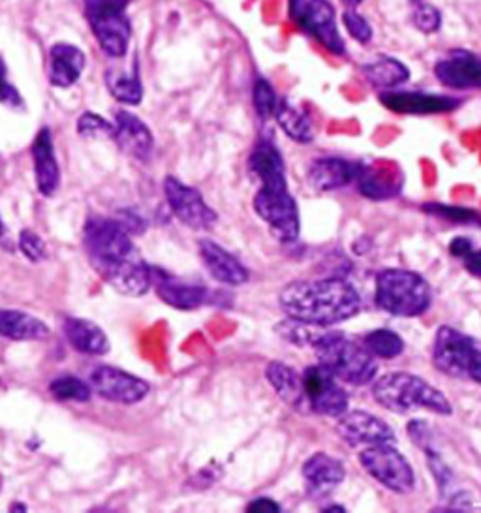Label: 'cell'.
I'll use <instances>...</instances> for the list:
<instances>
[{"label":"cell","mask_w":481,"mask_h":513,"mask_svg":"<svg viewBox=\"0 0 481 513\" xmlns=\"http://www.w3.org/2000/svg\"><path fill=\"white\" fill-rule=\"evenodd\" d=\"M280 309L297 322L331 327L354 318L361 309V296L344 279L297 280L279 296Z\"/></svg>","instance_id":"1"},{"label":"cell","mask_w":481,"mask_h":513,"mask_svg":"<svg viewBox=\"0 0 481 513\" xmlns=\"http://www.w3.org/2000/svg\"><path fill=\"white\" fill-rule=\"evenodd\" d=\"M373 397L378 405L395 414H408L418 408L431 410L440 416H450L453 412L448 397L440 389L418 374L403 371L380 376L373 384Z\"/></svg>","instance_id":"2"},{"label":"cell","mask_w":481,"mask_h":513,"mask_svg":"<svg viewBox=\"0 0 481 513\" xmlns=\"http://www.w3.org/2000/svg\"><path fill=\"white\" fill-rule=\"evenodd\" d=\"M374 301L388 314L416 318L431 307L433 290L416 271L384 269L376 277Z\"/></svg>","instance_id":"3"},{"label":"cell","mask_w":481,"mask_h":513,"mask_svg":"<svg viewBox=\"0 0 481 513\" xmlns=\"http://www.w3.org/2000/svg\"><path fill=\"white\" fill-rule=\"evenodd\" d=\"M316 358L322 367L337 380L352 386H365L373 382L378 363L367 346L346 339L339 331H326L314 346Z\"/></svg>","instance_id":"4"},{"label":"cell","mask_w":481,"mask_h":513,"mask_svg":"<svg viewBox=\"0 0 481 513\" xmlns=\"http://www.w3.org/2000/svg\"><path fill=\"white\" fill-rule=\"evenodd\" d=\"M433 363L440 373L451 378H470L481 384V350L470 337L453 327H438Z\"/></svg>","instance_id":"5"},{"label":"cell","mask_w":481,"mask_h":513,"mask_svg":"<svg viewBox=\"0 0 481 513\" xmlns=\"http://www.w3.org/2000/svg\"><path fill=\"white\" fill-rule=\"evenodd\" d=\"M130 0H85L89 25L100 47L113 59L125 57L130 44V21L126 6Z\"/></svg>","instance_id":"6"},{"label":"cell","mask_w":481,"mask_h":513,"mask_svg":"<svg viewBox=\"0 0 481 513\" xmlns=\"http://www.w3.org/2000/svg\"><path fill=\"white\" fill-rule=\"evenodd\" d=\"M359 463L369 476L397 495H408L416 487V474L408 459L391 442L365 446Z\"/></svg>","instance_id":"7"},{"label":"cell","mask_w":481,"mask_h":513,"mask_svg":"<svg viewBox=\"0 0 481 513\" xmlns=\"http://www.w3.org/2000/svg\"><path fill=\"white\" fill-rule=\"evenodd\" d=\"M254 211L280 243H294L301 232L299 207L286 185H265L254 196Z\"/></svg>","instance_id":"8"},{"label":"cell","mask_w":481,"mask_h":513,"mask_svg":"<svg viewBox=\"0 0 481 513\" xmlns=\"http://www.w3.org/2000/svg\"><path fill=\"white\" fill-rule=\"evenodd\" d=\"M290 17L301 31L311 34L333 55L342 57L346 53L335 8L329 0H290Z\"/></svg>","instance_id":"9"},{"label":"cell","mask_w":481,"mask_h":513,"mask_svg":"<svg viewBox=\"0 0 481 513\" xmlns=\"http://www.w3.org/2000/svg\"><path fill=\"white\" fill-rule=\"evenodd\" d=\"M85 247L96 265L111 264L138 254L125 226L117 220L91 218L85 226Z\"/></svg>","instance_id":"10"},{"label":"cell","mask_w":481,"mask_h":513,"mask_svg":"<svg viewBox=\"0 0 481 513\" xmlns=\"http://www.w3.org/2000/svg\"><path fill=\"white\" fill-rule=\"evenodd\" d=\"M303 388L311 412L329 418H341L342 414L348 412L346 391L339 386V380L320 363L305 369Z\"/></svg>","instance_id":"11"},{"label":"cell","mask_w":481,"mask_h":513,"mask_svg":"<svg viewBox=\"0 0 481 513\" xmlns=\"http://www.w3.org/2000/svg\"><path fill=\"white\" fill-rule=\"evenodd\" d=\"M166 200L171 213L192 230H211L217 224V213L205 203L202 192L188 187L175 177L164 181Z\"/></svg>","instance_id":"12"},{"label":"cell","mask_w":481,"mask_h":513,"mask_svg":"<svg viewBox=\"0 0 481 513\" xmlns=\"http://www.w3.org/2000/svg\"><path fill=\"white\" fill-rule=\"evenodd\" d=\"M91 386L100 397L121 405H136L151 391L145 380L117 367H98L91 374Z\"/></svg>","instance_id":"13"},{"label":"cell","mask_w":481,"mask_h":513,"mask_svg":"<svg viewBox=\"0 0 481 513\" xmlns=\"http://www.w3.org/2000/svg\"><path fill=\"white\" fill-rule=\"evenodd\" d=\"M337 431L346 444L352 448L359 446H373L380 442H393L395 433L388 423L380 420L371 412L365 410H354L346 412L341 418H337Z\"/></svg>","instance_id":"14"},{"label":"cell","mask_w":481,"mask_h":513,"mask_svg":"<svg viewBox=\"0 0 481 513\" xmlns=\"http://www.w3.org/2000/svg\"><path fill=\"white\" fill-rule=\"evenodd\" d=\"M100 275L125 296H145L153 286V269L141 258L132 256L111 264L96 265Z\"/></svg>","instance_id":"15"},{"label":"cell","mask_w":481,"mask_h":513,"mask_svg":"<svg viewBox=\"0 0 481 513\" xmlns=\"http://www.w3.org/2000/svg\"><path fill=\"white\" fill-rule=\"evenodd\" d=\"M380 102L386 108L403 115H435L448 113L461 106L459 98L442 94L408 93V91H388L380 94Z\"/></svg>","instance_id":"16"},{"label":"cell","mask_w":481,"mask_h":513,"mask_svg":"<svg viewBox=\"0 0 481 513\" xmlns=\"http://www.w3.org/2000/svg\"><path fill=\"white\" fill-rule=\"evenodd\" d=\"M436 78L450 89H481V59L457 49L435 66Z\"/></svg>","instance_id":"17"},{"label":"cell","mask_w":481,"mask_h":513,"mask_svg":"<svg viewBox=\"0 0 481 513\" xmlns=\"http://www.w3.org/2000/svg\"><path fill=\"white\" fill-rule=\"evenodd\" d=\"M363 164L350 162L339 156H326L312 162L309 168V183L318 192H331L337 188L348 187L357 181Z\"/></svg>","instance_id":"18"},{"label":"cell","mask_w":481,"mask_h":513,"mask_svg":"<svg viewBox=\"0 0 481 513\" xmlns=\"http://www.w3.org/2000/svg\"><path fill=\"white\" fill-rule=\"evenodd\" d=\"M117 123H115V138L119 143V147L134 156L136 160L147 162L153 149H155V138L153 132L149 130V126L141 121L140 117L128 113V111H119L115 115Z\"/></svg>","instance_id":"19"},{"label":"cell","mask_w":481,"mask_h":513,"mask_svg":"<svg viewBox=\"0 0 481 513\" xmlns=\"http://www.w3.org/2000/svg\"><path fill=\"white\" fill-rule=\"evenodd\" d=\"M200 256L211 277L220 284L241 286L249 280V269L241 264L232 252H228L211 239L200 241Z\"/></svg>","instance_id":"20"},{"label":"cell","mask_w":481,"mask_h":513,"mask_svg":"<svg viewBox=\"0 0 481 513\" xmlns=\"http://www.w3.org/2000/svg\"><path fill=\"white\" fill-rule=\"evenodd\" d=\"M153 284H155L158 297L179 311H194L207 299V288L200 284H190L183 280L175 279L166 273L153 271Z\"/></svg>","instance_id":"21"},{"label":"cell","mask_w":481,"mask_h":513,"mask_svg":"<svg viewBox=\"0 0 481 513\" xmlns=\"http://www.w3.org/2000/svg\"><path fill=\"white\" fill-rule=\"evenodd\" d=\"M32 160L36 185L42 196H53L61 183V170L53 149V140L49 128H42L32 143Z\"/></svg>","instance_id":"22"},{"label":"cell","mask_w":481,"mask_h":513,"mask_svg":"<svg viewBox=\"0 0 481 513\" xmlns=\"http://www.w3.org/2000/svg\"><path fill=\"white\" fill-rule=\"evenodd\" d=\"M303 478L314 495H326L331 489L339 487L346 478V468L342 461L318 451L311 455L303 465Z\"/></svg>","instance_id":"23"},{"label":"cell","mask_w":481,"mask_h":513,"mask_svg":"<svg viewBox=\"0 0 481 513\" xmlns=\"http://www.w3.org/2000/svg\"><path fill=\"white\" fill-rule=\"evenodd\" d=\"M265 376H267V382L273 386L286 405L297 412H311L305 397L303 376L295 373L292 367H288L282 361H271L265 369Z\"/></svg>","instance_id":"24"},{"label":"cell","mask_w":481,"mask_h":513,"mask_svg":"<svg viewBox=\"0 0 481 513\" xmlns=\"http://www.w3.org/2000/svg\"><path fill=\"white\" fill-rule=\"evenodd\" d=\"M249 171L260 187L286 185L284 160L279 149L271 141L262 140L252 149L249 156Z\"/></svg>","instance_id":"25"},{"label":"cell","mask_w":481,"mask_h":513,"mask_svg":"<svg viewBox=\"0 0 481 513\" xmlns=\"http://www.w3.org/2000/svg\"><path fill=\"white\" fill-rule=\"evenodd\" d=\"M85 68V55L70 44H57L49 53V81L55 87H70L78 81Z\"/></svg>","instance_id":"26"},{"label":"cell","mask_w":481,"mask_h":513,"mask_svg":"<svg viewBox=\"0 0 481 513\" xmlns=\"http://www.w3.org/2000/svg\"><path fill=\"white\" fill-rule=\"evenodd\" d=\"M64 333L70 344L83 354L104 356L109 352V341L100 327L81 318H68L64 322Z\"/></svg>","instance_id":"27"},{"label":"cell","mask_w":481,"mask_h":513,"mask_svg":"<svg viewBox=\"0 0 481 513\" xmlns=\"http://www.w3.org/2000/svg\"><path fill=\"white\" fill-rule=\"evenodd\" d=\"M49 335V327L31 314L12 309H0V337L12 341H42Z\"/></svg>","instance_id":"28"},{"label":"cell","mask_w":481,"mask_h":513,"mask_svg":"<svg viewBox=\"0 0 481 513\" xmlns=\"http://www.w3.org/2000/svg\"><path fill=\"white\" fill-rule=\"evenodd\" d=\"M357 187L365 198L388 200L399 192L401 181L395 170H378L374 166L363 164L361 173L357 177Z\"/></svg>","instance_id":"29"},{"label":"cell","mask_w":481,"mask_h":513,"mask_svg":"<svg viewBox=\"0 0 481 513\" xmlns=\"http://www.w3.org/2000/svg\"><path fill=\"white\" fill-rule=\"evenodd\" d=\"M106 83H108L109 93L113 94L119 102L130 104V106L140 104L143 98V87H141L138 63H134L130 70L109 68Z\"/></svg>","instance_id":"30"},{"label":"cell","mask_w":481,"mask_h":513,"mask_svg":"<svg viewBox=\"0 0 481 513\" xmlns=\"http://www.w3.org/2000/svg\"><path fill=\"white\" fill-rule=\"evenodd\" d=\"M275 117L279 121L280 128L288 134V138L297 143H309L312 141V126L309 115L303 109L294 106L290 100H279Z\"/></svg>","instance_id":"31"},{"label":"cell","mask_w":481,"mask_h":513,"mask_svg":"<svg viewBox=\"0 0 481 513\" xmlns=\"http://www.w3.org/2000/svg\"><path fill=\"white\" fill-rule=\"evenodd\" d=\"M363 74L378 89H395L410 78L408 68L395 59H380L376 63L367 64L363 66Z\"/></svg>","instance_id":"32"},{"label":"cell","mask_w":481,"mask_h":513,"mask_svg":"<svg viewBox=\"0 0 481 513\" xmlns=\"http://www.w3.org/2000/svg\"><path fill=\"white\" fill-rule=\"evenodd\" d=\"M365 346L374 358L393 359L403 354L404 341L391 329H374L365 337Z\"/></svg>","instance_id":"33"},{"label":"cell","mask_w":481,"mask_h":513,"mask_svg":"<svg viewBox=\"0 0 481 513\" xmlns=\"http://www.w3.org/2000/svg\"><path fill=\"white\" fill-rule=\"evenodd\" d=\"M49 391L59 401H76V403L89 401L91 393H93L83 380H79L76 376H70V374L55 378L49 386Z\"/></svg>","instance_id":"34"},{"label":"cell","mask_w":481,"mask_h":513,"mask_svg":"<svg viewBox=\"0 0 481 513\" xmlns=\"http://www.w3.org/2000/svg\"><path fill=\"white\" fill-rule=\"evenodd\" d=\"M423 211L435 217L446 218L450 222H459V224H480L481 217L472 211V209H465V207H453V205H442V203H425Z\"/></svg>","instance_id":"35"},{"label":"cell","mask_w":481,"mask_h":513,"mask_svg":"<svg viewBox=\"0 0 481 513\" xmlns=\"http://www.w3.org/2000/svg\"><path fill=\"white\" fill-rule=\"evenodd\" d=\"M277 104H279V98L273 91L271 83L264 78L258 79L256 85H254V108H256L258 117L264 119V121L273 117Z\"/></svg>","instance_id":"36"},{"label":"cell","mask_w":481,"mask_h":513,"mask_svg":"<svg viewBox=\"0 0 481 513\" xmlns=\"http://www.w3.org/2000/svg\"><path fill=\"white\" fill-rule=\"evenodd\" d=\"M78 132L83 138H115V125L94 113H85L79 119Z\"/></svg>","instance_id":"37"},{"label":"cell","mask_w":481,"mask_h":513,"mask_svg":"<svg viewBox=\"0 0 481 513\" xmlns=\"http://www.w3.org/2000/svg\"><path fill=\"white\" fill-rule=\"evenodd\" d=\"M19 249L31 260V262H42L46 260L47 250L42 237L32 232V230H23L19 235Z\"/></svg>","instance_id":"38"},{"label":"cell","mask_w":481,"mask_h":513,"mask_svg":"<svg viewBox=\"0 0 481 513\" xmlns=\"http://www.w3.org/2000/svg\"><path fill=\"white\" fill-rule=\"evenodd\" d=\"M342 21H344V27L356 38L357 42H361V44L371 42L373 29L365 17L359 16L354 10H348V12H344Z\"/></svg>","instance_id":"39"},{"label":"cell","mask_w":481,"mask_h":513,"mask_svg":"<svg viewBox=\"0 0 481 513\" xmlns=\"http://www.w3.org/2000/svg\"><path fill=\"white\" fill-rule=\"evenodd\" d=\"M414 23H416L419 31L431 34V32H436L440 29L442 16H440V12L436 10L435 6L419 4L416 12H414Z\"/></svg>","instance_id":"40"},{"label":"cell","mask_w":481,"mask_h":513,"mask_svg":"<svg viewBox=\"0 0 481 513\" xmlns=\"http://www.w3.org/2000/svg\"><path fill=\"white\" fill-rule=\"evenodd\" d=\"M0 104H4L8 108L23 106L16 87L6 79V66L2 63V59H0Z\"/></svg>","instance_id":"41"},{"label":"cell","mask_w":481,"mask_h":513,"mask_svg":"<svg viewBox=\"0 0 481 513\" xmlns=\"http://www.w3.org/2000/svg\"><path fill=\"white\" fill-rule=\"evenodd\" d=\"M282 508H280L279 502H275V500H271V498H256V500H252L249 506H247V512L252 513H277L280 512Z\"/></svg>","instance_id":"42"},{"label":"cell","mask_w":481,"mask_h":513,"mask_svg":"<svg viewBox=\"0 0 481 513\" xmlns=\"http://www.w3.org/2000/svg\"><path fill=\"white\" fill-rule=\"evenodd\" d=\"M472 243H470V239H466V237H455L453 241H451L450 252L455 256V258H466L470 252H472Z\"/></svg>","instance_id":"43"},{"label":"cell","mask_w":481,"mask_h":513,"mask_svg":"<svg viewBox=\"0 0 481 513\" xmlns=\"http://www.w3.org/2000/svg\"><path fill=\"white\" fill-rule=\"evenodd\" d=\"M463 262H465L466 271H468L470 275L481 279V249L472 250L466 258H463Z\"/></svg>","instance_id":"44"},{"label":"cell","mask_w":481,"mask_h":513,"mask_svg":"<svg viewBox=\"0 0 481 513\" xmlns=\"http://www.w3.org/2000/svg\"><path fill=\"white\" fill-rule=\"evenodd\" d=\"M327 513H335V512H346L342 506H329V508H326Z\"/></svg>","instance_id":"45"},{"label":"cell","mask_w":481,"mask_h":513,"mask_svg":"<svg viewBox=\"0 0 481 513\" xmlns=\"http://www.w3.org/2000/svg\"><path fill=\"white\" fill-rule=\"evenodd\" d=\"M346 6H352V8H356L357 4H361L363 0H342Z\"/></svg>","instance_id":"46"},{"label":"cell","mask_w":481,"mask_h":513,"mask_svg":"<svg viewBox=\"0 0 481 513\" xmlns=\"http://www.w3.org/2000/svg\"><path fill=\"white\" fill-rule=\"evenodd\" d=\"M2 232H4V228H2V220H0V237H2Z\"/></svg>","instance_id":"47"}]
</instances>
